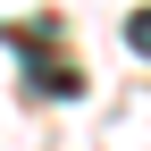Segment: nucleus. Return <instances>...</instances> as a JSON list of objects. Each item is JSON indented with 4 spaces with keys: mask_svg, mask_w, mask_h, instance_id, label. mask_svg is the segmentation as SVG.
Returning a JSON list of instances; mask_svg holds the SVG:
<instances>
[{
    "mask_svg": "<svg viewBox=\"0 0 151 151\" xmlns=\"http://www.w3.org/2000/svg\"><path fill=\"white\" fill-rule=\"evenodd\" d=\"M126 50H143V59H151V9H134V17H126Z\"/></svg>",
    "mask_w": 151,
    "mask_h": 151,
    "instance_id": "1",
    "label": "nucleus"
}]
</instances>
